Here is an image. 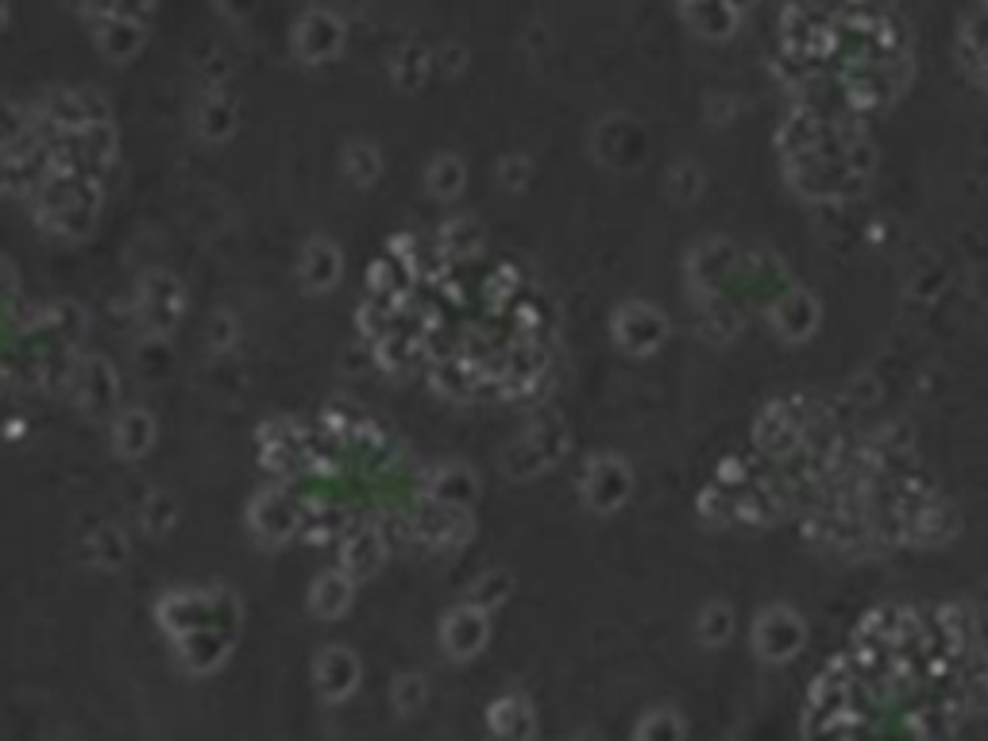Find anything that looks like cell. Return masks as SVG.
Returning a JSON list of instances; mask_svg holds the SVG:
<instances>
[{"mask_svg":"<svg viewBox=\"0 0 988 741\" xmlns=\"http://www.w3.org/2000/svg\"><path fill=\"white\" fill-rule=\"evenodd\" d=\"M344 47V20L333 9H309L298 20L293 32V51L306 66H321L329 58H336Z\"/></svg>","mask_w":988,"mask_h":741,"instance_id":"cell-1","label":"cell"},{"mask_svg":"<svg viewBox=\"0 0 988 741\" xmlns=\"http://www.w3.org/2000/svg\"><path fill=\"white\" fill-rule=\"evenodd\" d=\"M143 40H147V32H143V24L132 16V12L104 16L101 32H97V47H101V55H109L112 63H127L132 55H140Z\"/></svg>","mask_w":988,"mask_h":741,"instance_id":"cell-2","label":"cell"},{"mask_svg":"<svg viewBox=\"0 0 988 741\" xmlns=\"http://www.w3.org/2000/svg\"><path fill=\"white\" fill-rule=\"evenodd\" d=\"M487 641V618L482 610L464 607L459 615H452L444 622V645H448L452 656H475Z\"/></svg>","mask_w":988,"mask_h":741,"instance_id":"cell-3","label":"cell"},{"mask_svg":"<svg viewBox=\"0 0 988 741\" xmlns=\"http://www.w3.org/2000/svg\"><path fill=\"white\" fill-rule=\"evenodd\" d=\"M198 132L206 140H229L236 132V101L229 93H209L198 104Z\"/></svg>","mask_w":988,"mask_h":741,"instance_id":"cell-4","label":"cell"},{"mask_svg":"<svg viewBox=\"0 0 988 741\" xmlns=\"http://www.w3.org/2000/svg\"><path fill=\"white\" fill-rule=\"evenodd\" d=\"M317 664H321V672L333 676L321 684V692L329 695V699H344L352 687H359V661H352V656L341 653V649H329Z\"/></svg>","mask_w":988,"mask_h":741,"instance_id":"cell-5","label":"cell"},{"mask_svg":"<svg viewBox=\"0 0 988 741\" xmlns=\"http://www.w3.org/2000/svg\"><path fill=\"white\" fill-rule=\"evenodd\" d=\"M425 181H429V193L433 198H456L459 190H464V181H467V166L459 155H436L433 163H429L425 170Z\"/></svg>","mask_w":988,"mask_h":741,"instance_id":"cell-6","label":"cell"},{"mask_svg":"<svg viewBox=\"0 0 988 741\" xmlns=\"http://www.w3.org/2000/svg\"><path fill=\"white\" fill-rule=\"evenodd\" d=\"M429 66H433L429 51L418 47V43H406L395 55V63H390V78H395L398 89H418L429 78Z\"/></svg>","mask_w":988,"mask_h":741,"instance_id":"cell-7","label":"cell"},{"mask_svg":"<svg viewBox=\"0 0 988 741\" xmlns=\"http://www.w3.org/2000/svg\"><path fill=\"white\" fill-rule=\"evenodd\" d=\"M382 170V158L379 151L371 147V143H352L348 151H344V174L348 178H356L359 186H367V181H375Z\"/></svg>","mask_w":988,"mask_h":741,"instance_id":"cell-8","label":"cell"},{"mask_svg":"<svg viewBox=\"0 0 988 741\" xmlns=\"http://www.w3.org/2000/svg\"><path fill=\"white\" fill-rule=\"evenodd\" d=\"M27 135V112L12 101H0V147H16Z\"/></svg>","mask_w":988,"mask_h":741,"instance_id":"cell-9","label":"cell"},{"mask_svg":"<svg viewBox=\"0 0 988 741\" xmlns=\"http://www.w3.org/2000/svg\"><path fill=\"white\" fill-rule=\"evenodd\" d=\"M221 9L229 12V16H247V12L255 9V0H221Z\"/></svg>","mask_w":988,"mask_h":741,"instance_id":"cell-10","label":"cell"},{"mask_svg":"<svg viewBox=\"0 0 988 741\" xmlns=\"http://www.w3.org/2000/svg\"><path fill=\"white\" fill-rule=\"evenodd\" d=\"M9 20H12V4L9 0H0V35L9 32Z\"/></svg>","mask_w":988,"mask_h":741,"instance_id":"cell-11","label":"cell"}]
</instances>
